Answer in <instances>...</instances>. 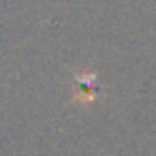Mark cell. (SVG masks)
I'll list each match as a JSON object with an SVG mask.
<instances>
[{
    "label": "cell",
    "instance_id": "cell-1",
    "mask_svg": "<svg viewBox=\"0 0 156 156\" xmlns=\"http://www.w3.org/2000/svg\"><path fill=\"white\" fill-rule=\"evenodd\" d=\"M73 86H75V101H81V103H90L94 101V94H96V75L90 73V71H83V73H75L73 75Z\"/></svg>",
    "mask_w": 156,
    "mask_h": 156
}]
</instances>
